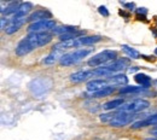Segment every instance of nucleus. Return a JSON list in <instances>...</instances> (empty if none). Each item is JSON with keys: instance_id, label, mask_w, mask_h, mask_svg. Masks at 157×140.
<instances>
[{"instance_id": "f257e3e1", "label": "nucleus", "mask_w": 157, "mask_h": 140, "mask_svg": "<svg viewBox=\"0 0 157 140\" xmlns=\"http://www.w3.org/2000/svg\"><path fill=\"white\" fill-rule=\"evenodd\" d=\"M94 51L93 47H83V48H78L75 51H71V52H68V53H64L62 59L59 60L62 65L64 66H70V65H74L78 63L80 60H82L85 57H87L88 55H91L92 52Z\"/></svg>"}, {"instance_id": "f03ea898", "label": "nucleus", "mask_w": 157, "mask_h": 140, "mask_svg": "<svg viewBox=\"0 0 157 140\" xmlns=\"http://www.w3.org/2000/svg\"><path fill=\"white\" fill-rule=\"evenodd\" d=\"M116 58H117V52L116 51H114V50H104V51L97 53L96 56H93L87 63H88L90 66L97 68V66L104 65V64H106L109 62L116 60Z\"/></svg>"}, {"instance_id": "7ed1b4c3", "label": "nucleus", "mask_w": 157, "mask_h": 140, "mask_svg": "<svg viewBox=\"0 0 157 140\" xmlns=\"http://www.w3.org/2000/svg\"><path fill=\"white\" fill-rule=\"evenodd\" d=\"M128 64V59H116L114 60L110 65H105V66H101V68H97L94 69V75L96 76H108L113 73H116L120 70H123L126 68V65Z\"/></svg>"}, {"instance_id": "20e7f679", "label": "nucleus", "mask_w": 157, "mask_h": 140, "mask_svg": "<svg viewBox=\"0 0 157 140\" xmlns=\"http://www.w3.org/2000/svg\"><path fill=\"white\" fill-rule=\"evenodd\" d=\"M28 41L32 44V46L35 48L41 47L47 45L48 42L52 40V34H50L48 32H40V33H29L27 36Z\"/></svg>"}, {"instance_id": "39448f33", "label": "nucleus", "mask_w": 157, "mask_h": 140, "mask_svg": "<svg viewBox=\"0 0 157 140\" xmlns=\"http://www.w3.org/2000/svg\"><path fill=\"white\" fill-rule=\"evenodd\" d=\"M150 106V103L145 99H136L133 101L123 104L121 108H118V111H124V112H132L136 114L139 111H143Z\"/></svg>"}, {"instance_id": "423d86ee", "label": "nucleus", "mask_w": 157, "mask_h": 140, "mask_svg": "<svg viewBox=\"0 0 157 140\" xmlns=\"http://www.w3.org/2000/svg\"><path fill=\"white\" fill-rule=\"evenodd\" d=\"M55 28H56L55 20H44L32 23L28 27V32L29 33H40V32H48L50 29H55Z\"/></svg>"}, {"instance_id": "0eeeda50", "label": "nucleus", "mask_w": 157, "mask_h": 140, "mask_svg": "<svg viewBox=\"0 0 157 140\" xmlns=\"http://www.w3.org/2000/svg\"><path fill=\"white\" fill-rule=\"evenodd\" d=\"M137 115L132 112H124V111H118L115 116V119L110 122L113 127H123L128 123H131L133 119H136Z\"/></svg>"}, {"instance_id": "6e6552de", "label": "nucleus", "mask_w": 157, "mask_h": 140, "mask_svg": "<svg viewBox=\"0 0 157 140\" xmlns=\"http://www.w3.org/2000/svg\"><path fill=\"white\" fill-rule=\"evenodd\" d=\"M109 86L110 85H109V82H108L106 79L105 80H103V79H96V80L88 81L87 85H86V88H87L88 92L96 93V92H98V91L105 88V87H109Z\"/></svg>"}, {"instance_id": "1a4fd4ad", "label": "nucleus", "mask_w": 157, "mask_h": 140, "mask_svg": "<svg viewBox=\"0 0 157 140\" xmlns=\"http://www.w3.org/2000/svg\"><path fill=\"white\" fill-rule=\"evenodd\" d=\"M34 50V47L32 46V44L28 41L27 38H24V39H22V40L17 44V46H16V48H15V52H16V55L17 56H25V55H28V53H30L32 51Z\"/></svg>"}, {"instance_id": "9d476101", "label": "nucleus", "mask_w": 157, "mask_h": 140, "mask_svg": "<svg viewBox=\"0 0 157 140\" xmlns=\"http://www.w3.org/2000/svg\"><path fill=\"white\" fill-rule=\"evenodd\" d=\"M92 76H96L93 70H80V71H76L70 75V81L74 83H80V82L88 80Z\"/></svg>"}, {"instance_id": "9b49d317", "label": "nucleus", "mask_w": 157, "mask_h": 140, "mask_svg": "<svg viewBox=\"0 0 157 140\" xmlns=\"http://www.w3.org/2000/svg\"><path fill=\"white\" fill-rule=\"evenodd\" d=\"M52 17V13L47 10H38L35 12H33L29 17H28V21L30 22H38V21H44V20H51Z\"/></svg>"}, {"instance_id": "f8f14e48", "label": "nucleus", "mask_w": 157, "mask_h": 140, "mask_svg": "<svg viewBox=\"0 0 157 140\" xmlns=\"http://www.w3.org/2000/svg\"><path fill=\"white\" fill-rule=\"evenodd\" d=\"M151 124H157V114L156 115H152V116H149L146 120H140L137 121L132 124V128L138 129V128H143V127H146V126H151Z\"/></svg>"}, {"instance_id": "ddd939ff", "label": "nucleus", "mask_w": 157, "mask_h": 140, "mask_svg": "<svg viewBox=\"0 0 157 140\" xmlns=\"http://www.w3.org/2000/svg\"><path fill=\"white\" fill-rule=\"evenodd\" d=\"M106 80L110 86H115V85H126L128 82V78L123 74H116V75L109 76Z\"/></svg>"}, {"instance_id": "4468645a", "label": "nucleus", "mask_w": 157, "mask_h": 140, "mask_svg": "<svg viewBox=\"0 0 157 140\" xmlns=\"http://www.w3.org/2000/svg\"><path fill=\"white\" fill-rule=\"evenodd\" d=\"M62 57H63L62 51H56V50H53L52 53H50L48 56H46V57L42 59V63H44V64H55L56 62H58V60L62 59Z\"/></svg>"}, {"instance_id": "2eb2a0df", "label": "nucleus", "mask_w": 157, "mask_h": 140, "mask_svg": "<svg viewBox=\"0 0 157 140\" xmlns=\"http://www.w3.org/2000/svg\"><path fill=\"white\" fill-rule=\"evenodd\" d=\"M32 7H33L32 2H22L13 17H25L29 13V11L32 10Z\"/></svg>"}, {"instance_id": "dca6fc26", "label": "nucleus", "mask_w": 157, "mask_h": 140, "mask_svg": "<svg viewBox=\"0 0 157 140\" xmlns=\"http://www.w3.org/2000/svg\"><path fill=\"white\" fill-rule=\"evenodd\" d=\"M81 36H85V32L83 30H74V32H70V33H67V34L60 35L59 39H60V41H69V40L78 39Z\"/></svg>"}, {"instance_id": "f3484780", "label": "nucleus", "mask_w": 157, "mask_h": 140, "mask_svg": "<svg viewBox=\"0 0 157 140\" xmlns=\"http://www.w3.org/2000/svg\"><path fill=\"white\" fill-rule=\"evenodd\" d=\"M124 100L122 98H118V99H113L110 101H106L104 105H103V109L106 110V111H110V110H114V109H118L123 105Z\"/></svg>"}, {"instance_id": "a211bd4d", "label": "nucleus", "mask_w": 157, "mask_h": 140, "mask_svg": "<svg viewBox=\"0 0 157 140\" xmlns=\"http://www.w3.org/2000/svg\"><path fill=\"white\" fill-rule=\"evenodd\" d=\"M20 2L18 1H12V2H10V4H7L6 5V7H1V12L4 13V15H11V13H16V11L18 10V7H20Z\"/></svg>"}, {"instance_id": "6ab92c4d", "label": "nucleus", "mask_w": 157, "mask_h": 140, "mask_svg": "<svg viewBox=\"0 0 157 140\" xmlns=\"http://www.w3.org/2000/svg\"><path fill=\"white\" fill-rule=\"evenodd\" d=\"M134 80L137 81L141 87H144V88H147L150 86V83H151V78H149L147 75L141 74V73H139V74H137L134 76Z\"/></svg>"}, {"instance_id": "aec40b11", "label": "nucleus", "mask_w": 157, "mask_h": 140, "mask_svg": "<svg viewBox=\"0 0 157 140\" xmlns=\"http://www.w3.org/2000/svg\"><path fill=\"white\" fill-rule=\"evenodd\" d=\"M74 30H78V29L73 25H59V27H56L53 29V34H57L60 36L63 34H67V33H70V32H74Z\"/></svg>"}, {"instance_id": "412c9836", "label": "nucleus", "mask_w": 157, "mask_h": 140, "mask_svg": "<svg viewBox=\"0 0 157 140\" xmlns=\"http://www.w3.org/2000/svg\"><path fill=\"white\" fill-rule=\"evenodd\" d=\"M114 92H115V87L109 86V87H105V88L100 89L98 92H96V93H92V97L93 98H101V97H106V96H109Z\"/></svg>"}, {"instance_id": "4be33fe9", "label": "nucleus", "mask_w": 157, "mask_h": 140, "mask_svg": "<svg viewBox=\"0 0 157 140\" xmlns=\"http://www.w3.org/2000/svg\"><path fill=\"white\" fill-rule=\"evenodd\" d=\"M122 51L129 57V58H132V59H138L139 58V52L136 51L134 48H132V47H129L128 45H122Z\"/></svg>"}, {"instance_id": "5701e85b", "label": "nucleus", "mask_w": 157, "mask_h": 140, "mask_svg": "<svg viewBox=\"0 0 157 140\" xmlns=\"http://www.w3.org/2000/svg\"><path fill=\"white\" fill-rule=\"evenodd\" d=\"M145 88L144 87H138V86H127L120 89V92L122 94H128V93H140L143 92Z\"/></svg>"}, {"instance_id": "b1692460", "label": "nucleus", "mask_w": 157, "mask_h": 140, "mask_svg": "<svg viewBox=\"0 0 157 140\" xmlns=\"http://www.w3.org/2000/svg\"><path fill=\"white\" fill-rule=\"evenodd\" d=\"M20 28H21V25H18V24H13V23L10 22V24H9V25L6 27V29H5V33L9 34V35H11V34L16 33Z\"/></svg>"}, {"instance_id": "393cba45", "label": "nucleus", "mask_w": 157, "mask_h": 140, "mask_svg": "<svg viewBox=\"0 0 157 140\" xmlns=\"http://www.w3.org/2000/svg\"><path fill=\"white\" fill-rule=\"evenodd\" d=\"M115 116H116V114H103V115H100V121L110 123L111 121L115 119Z\"/></svg>"}, {"instance_id": "a878e982", "label": "nucleus", "mask_w": 157, "mask_h": 140, "mask_svg": "<svg viewBox=\"0 0 157 140\" xmlns=\"http://www.w3.org/2000/svg\"><path fill=\"white\" fill-rule=\"evenodd\" d=\"M98 11H99V13H100L101 16H104V17H108V16H109V11H108V9H106L105 6H99Z\"/></svg>"}, {"instance_id": "bb28decb", "label": "nucleus", "mask_w": 157, "mask_h": 140, "mask_svg": "<svg viewBox=\"0 0 157 140\" xmlns=\"http://www.w3.org/2000/svg\"><path fill=\"white\" fill-rule=\"evenodd\" d=\"M137 13H138V16H140V15H146V13H147V10H146L145 7H139V9H137Z\"/></svg>"}, {"instance_id": "cd10ccee", "label": "nucleus", "mask_w": 157, "mask_h": 140, "mask_svg": "<svg viewBox=\"0 0 157 140\" xmlns=\"http://www.w3.org/2000/svg\"><path fill=\"white\" fill-rule=\"evenodd\" d=\"M121 4L124 5L127 9H134V7H136V4H134V2H122V1H121Z\"/></svg>"}, {"instance_id": "c85d7f7f", "label": "nucleus", "mask_w": 157, "mask_h": 140, "mask_svg": "<svg viewBox=\"0 0 157 140\" xmlns=\"http://www.w3.org/2000/svg\"><path fill=\"white\" fill-rule=\"evenodd\" d=\"M152 134H154V135H157V129H154V131H152Z\"/></svg>"}, {"instance_id": "c756f323", "label": "nucleus", "mask_w": 157, "mask_h": 140, "mask_svg": "<svg viewBox=\"0 0 157 140\" xmlns=\"http://www.w3.org/2000/svg\"><path fill=\"white\" fill-rule=\"evenodd\" d=\"M146 140H157V138H149V139H146Z\"/></svg>"}, {"instance_id": "7c9ffc66", "label": "nucleus", "mask_w": 157, "mask_h": 140, "mask_svg": "<svg viewBox=\"0 0 157 140\" xmlns=\"http://www.w3.org/2000/svg\"><path fill=\"white\" fill-rule=\"evenodd\" d=\"M155 53H156V56H157V48L155 50Z\"/></svg>"}]
</instances>
